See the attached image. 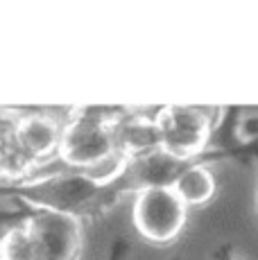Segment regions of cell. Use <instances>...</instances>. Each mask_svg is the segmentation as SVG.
Returning a JSON list of instances; mask_svg holds the SVG:
<instances>
[{"mask_svg":"<svg viewBox=\"0 0 258 260\" xmlns=\"http://www.w3.org/2000/svg\"><path fill=\"white\" fill-rule=\"evenodd\" d=\"M5 194L23 199L37 211H52L71 215L75 219H98L120 204L125 194H134L125 177L122 163L111 168L107 174L54 172L50 177L25 179L18 183H5Z\"/></svg>","mask_w":258,"mask_h":260,"instance_id":"6da1fadb","label":"cell"},{"mask_svg":"<svg viewBox=\"0 0 258 260\" xmlns=\"http://www.w3.org/2000/svg\"><path fill=\"white\" fill-rule=\"evenodd\" d=\"M122 111L102 107H79L63 122L59 158L75 170H93L118 161L116 122Z\"/></svg>","mask_w":258,"mask_h":260,"instance_id":"7a4b0ae2","label":"cell"},{"mask_svg":"<svg viewBox=\"0 0 258 260\" xmlns=\"http://www.w3.org/2000/svg\"><path fill=\"white\" fill-rule=\"evenodd\" d=\"M220 107H190V104H168L154 113L161 147L186 161H197L208 147L213 129L217 124Z\"/></svg>","mask_w":258,"mask_h":260,"instance_id":"3957f363","label":"cell"},{"mask_svg":"<svg viewBox=\"0 0 258 260\" xmlns=\"http://www.w3.org/2000/svg\"><path fill=\"white\" fill-rule=\"evenodd\" d=\"M134 197L132 222L145 242L166 247L183 233L190 208L181 202L175 188H152Z\"/></svg>","mask_w":258,"mask_h":260,"instance_id":"277c9868","label":"cell"},{"mask_svg":"<svg viewBox=\"0 0 258 260\" xmlns=\"http://www.w3.org/2000/svg\"><path fill=\"white\" fill-rule=\"evenodd\" d=\"M39 260H77L82 251V222L71 215L37 211L25 217Z\"/></svg>","mask_w":258,"mask_h":260,"instance_id":"5b68a950","label":"cell"},{"mask_svg":"<svg viewBox=\"0 0 258 260\" xmlns=\"http://www.w3.org/2000/svg\"><path fill=\"white\" fill-rule=\"evenodd\" d=\"M120 163L132 192L138 194L143 190H152V188H172L175 181L179 179V174L195 161L179 158L161 147L156 152L147 154V156L134 158V161H120Z\"/></svg>","mask_w":258,"mask_h":260,"instance_id":"8992f818","label":"cell"},{"mask_svg":"<svg viewBox=\"0 0 258 260\" xmlns=\"http://www.w3.org/2000/svg\"><path fill=\"white\" fill-rule=\"evenodd\" d=\"M14 134L18 143L27 152L37 166L59 156V145H61L63 122H59L48 111H32L25 113L14 122Z\"/></svg>","mask_w":258,"mask_h":260,"instance_id":"52a82bcc","label":"cell"},{"mask_svg":"<svg viewBox=\"0 0 258 260\" xmlns=\"http://www.w3.org/2000/svg\"><path fill=\"white\" fill-rule=\"evenodd\" d=\"M116 145L118 161H134L161 149V134L154 116L122 111L116 122Z\"/></svg>","mask_w":258,"mask_h":260,"instance_id":"ba28073f","label":"cell"},{"mask_svg":"<svg viewBox=\"0 0 258 260\" xmlns=\"http://www.w3.org/2000/svg\"><path fill=\"white\" fill-rule=\"evenodd\" d=\"M172 188H175V192L179 194L181 202L188 208H202V206H208L215 199L217 179L206 163L195 161L179 174V179L175 181Z\"/></svg>","mask_w":258,"mask_h":260,"instance_id":"9c48e42d","label":"cell"},{"mask_svg":"<svg viewBox=\"0 0 258 260\" xmlns=\"http://www.w3.org/2000/svg\"><path fill=\"white\" fill-rule=\"evenodd\" d=\"M37 163L27 156L12 127L0 129V181L18 183L29 179Z\"/></svg>","mask_w":258,"mask_h":260,"instance_id":"30bf717a","label":"cell"},{"mask_svg":"<svg viewBox=\"0 0 258 260\" xmlns=\"http://www.w3.org/2000/svg\"><path fill=\"white\" fill-rule=\"evenodd\" d=\"M0 260H39L37 244L25 219L0 236Z\"/></svg>","mask_w":258,"mask_h":260,"instance_id":"8fae6325","label":"cell"},{"mask_svg":"<svg viewBox=\"0 0 258 260\" xmlns=\"http://www.w3.org/2000/svg\"><path fill=\"white\" fill-rule=\"evenodd\" d=\"M111 260H125V247H118L116 251H113Z\"/></svg>","mask_w":258,"mask_h":260,"instance_id":"7c38bea8","label":"cell"},{"mask_svg":"<svg viewBox=\"0 0 258 260\" xmlns=\"http://www.w3.org/2000/svg\"><path fill=\"white\" fill-rule=\"evenodd\" d=\"M256 206H258V197H256Z\"/></svg>","mask_w":258,"mask_h":260,"instance_id":"4fadbf2b","label":"cell"},{"mask_svg":"<svg viewBox=\"0 0 258 260\" xmlns=\"http://www.w3.org/2000/svg\"><path fill=\"white\" fill-rule=\"evenodd\" d=\"M231 260H236V258H231Z\"/></svg>","mask_w":258,"mask_h":260,"instance_id":"5bb4252c","label":"cell"}]
</instances>
